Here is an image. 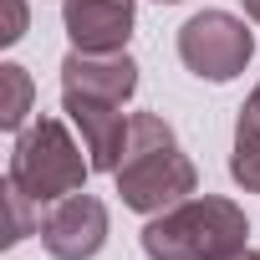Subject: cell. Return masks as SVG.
I'll return each mask as SVG.
<instances>
[{"label": "cell", "instance_id": "1", "mask_svg": "<svg viewBox=\"0 0 260 260\" xmlns=\"http://www.w3.org/2000/svg\"><path fill=\"white\" fill-rule=\"evenodd\" d=\"M112 179H117L122 204L138 214H164L199 189V174H194L189 153L179 148V133L158 112H133L127 148H122V164Z\"/></svg>", "mask_w": 260, "mask_h": 260}, {"label": "cell", "instance_id": "2", "mask_svg": "<svg viewBox=\"0 0 260 260\" xmlns=\"http://www.w3.org/2000/svg\"><path fill=\"white\" fill-rule=\"evenodd\" d=\"M250 219L224 194H189L184 204L148 214L143 255L148 260H245Z\"/></svg>", "mask_w": 260, "mask_h": 260}, {"label": "cell", "instance_id": "3", "mask_svg": "<svg viewBox=\"0 0 260 260\" xmlns=\"http://www.w3.org/2000/svg\"><path fill=\"white\" fill-rule=\"evenodd\" d=\"M87 148L67 133L61 117H36L16 133V148H11V169L6 179H16L36 204H56L67 194H77L92 174V158H82Z\"/></svg>", "mask_w": 260, "mask_h": 260}, {"label": "cell", "instance_id": "4", "mask_svg": "<svg viewBox=\"0 0 260 260\" xmlns=\"http://www.w3.org/2000/svg\"><path fill=\"white\" fill-rule=\"evenodd\" d=\"M255 56V36L230 11H199L179 26V61L199 82H235Z\"/></svg>", "mask_w": 260, "mask_h": 260}, {"label": "cell", "instance_id": "5", "mask_svg": "<svg viewBox=\"0 0 260 260\" xmlns=\"http://www.w3.org/2000/svg\"><path fill=\"white\" fill-rule=\"evenodd\" d=\"M41 245L51 260H92L107 245V204L87 189L56 199L41 219Z\"/></svg>", "mask_w": 260, "mask_h": 260}, {"label": "cell", "instance_id": "6", "mask_svg": "<svg viewBox=\"0 0 260 260\" xmlns=\"http://www.w3.org/2000/svg\"><path fill=\"white\" fill-rule=\"evenodd\" d=\"M61 92L67 97H97V102H127L138 92V61L127 51H67L61 61Z\"/></svg>", "mask_w": 260, "mask_h": 260}, {"label": "cell", "instance_id": "7", "mask_svg": "<svg viewBox=\"0 0 260 260\" xmlns=\"http://www.w3.org/2000/svg\"><path fill=\"white\" fill-rule=\"evenodd\" d=\"M61 107L72 117V127L82 133V148L92 158V174H117L122 164V148H127V122L117 102H97V97H67L61 92Z\"/></svg>", "mask_w": 260, "mask_h": 260}, {"label": "cell", "instance_id": "8", "mask_svg": "<svg viewBox=\"0 0 260 260\" xmlns=\"http://www.w3.org/2000/svg\"><path fill=\"white\" fill-rule=\"evenodd\" d=\"M61 26L77 51H122L133 36V0H61Z\"/></svg>", "mask_w": 260, "mask_h": 260}, {"label": "cell", "instance_id": "9", "mask_svg": "<svg viewBox=\"0 0 260 260\" xmlns=\"http://www.w3.org/2000/svg\"><path fill=\"white\" fill-rule=\"evenodd\" d=\"M31 97H36L31 72L16 67V61H6V67H0V127H6V133H21V127H26Z\"/></svg>", "mask_w": 260, "mask_h": 260}, {"label": "cell", "instance_id": "10", "mask_svg": "<svg viewBox=\"0 0 260 260\" xmlns=\"http://www.w3.org/2000/svg\"><path fill=\"white\" fill-rule=\"evenodd\" d=\"M6 209H11V224H6V235H0V240H6V245H21L26 235H41V204L16 184V179H6Z\"/></svg>", "mask_w": 260, "mask_h": 260}, {"label": "cell", "instance_id": "11", "mask_svg": "<svg viewBox=\"0 0 260 260\" xmlns=\"http://www.w3.org/2000/svg\"><path fill=\"white\" fill-rule=\"evenodd\" d=\"M230 179L250 194H260V133L235 127V148H230Z\"/></svg>", "mask_w": 260, "mask_h": 260}, {"label": "cell", "instance_id": "12", "mask_svg": "<svg viewBox=\"0 0 260 260\" xmlns=\"http://www.w3.org/2000/svg\"><path fill=\"white\" fill-rule=\"evenodd\" d=\"M26 0H6V31H0V41H6V46H16L21 36H26Z\"/></svg>", "mask_w": 260, "mask_h": 260}, {"label": "cell", "instance_id": "13", "mask_svg": "<svg viewBox=\"0 0 260 260\" xmlns=\"http://www.w3.org/2000/svg\"><path fill=\"white\" fill-rule=\"evenodd\" d=\"M235 127H245V133H260V82H255V92L245 97V107H240V122Z\"/></svg>", "mask_w": 260, "mask_h": 260}, {"label": "cell", "instance_id": "14", "mask_svg": "<svg viewBox=\"0 0 260 260\" xmlns=\"http://www.w3.org/2000/svg\"><path fill=\"white\" fill-rule=\"evenodd\" d=\"M240 6H245V16H250V21L260 26V0H240Z\"/></svg>", "mask_w": 260, "mask_h": 260}, {"label": "cell", "instance_id": "15", "mask_svg": "<svg viewBox=\"0 0 260 260\" xmlns=\"http://www.w3.org/2000/svg\"><path fill=\"white\" fill-rule=\"evenodd\" d=\"M245 260H260V250H250V255H245Z\"/></svg>", "mask_w": 260, "mask_h": 260}, {"label": "cell", "instance_id": "16", "mask_svg": "<svg viewBox=\"0 0 260 260\" xmlns=\"http://www.w3.org/2000/svg\"><path fill=\"white\" fill-rule=\"evenodd\" d=\"M158 6H179V0H158Z\"/></svg>", "mask_w": 260, "mask_h": 260}]
</instances>
